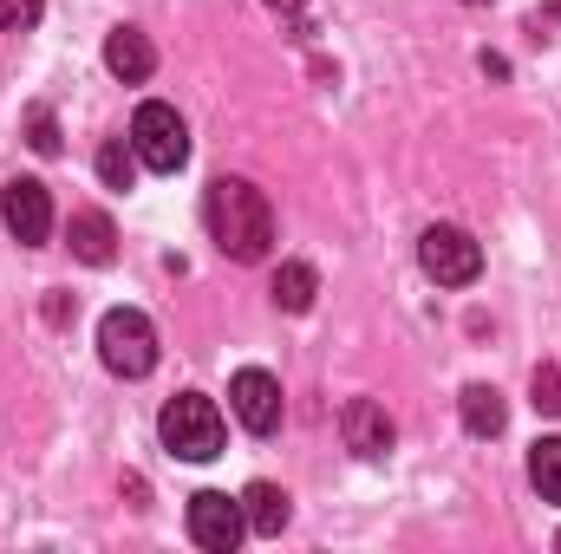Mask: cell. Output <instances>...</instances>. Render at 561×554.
I'll return each mask as SVG.
<instances>
[{"label": "cell", "mask_w": 561, "mask_h": 554, "mask_svg": "<svg viewBox=\"0 0 561 554\" xmlns=\"http://www.w3.org/2000/svg\"><path fill=\"white\" fill-rule=\"evenodd\" d=\"M203 216H209V235L229 262H268L275 249V209L255 183L242 176H216L209 196H203Z\"/></svg>", "instance_id": "obj_1"}, {"label": "cell", "mask_w": 561, "mask_h": 554, "mask_svg": "<svg viewBox=\"0 0 561 554\" xmlns=\"http://www.w3.org/2000/svg\"><path fill=\"white\" fill-rule=\"evenodd\" d=\"M157 437H163V450H170V457H183V463H209V457H222L229 424H222V412H216V399L183 392V399H170V405H163Z\"/></svg>", "instance_id": "obj_2"}, {"label": "cell", "mask_w": 561, "mask_h": 554, "mask_svg": "<svg viewBox=\"0 0 561 554\" xmlns=\"http://www.w3.org/2000/svg\"><path fill=\"white\" fill-rule=\"evenodd\" d=\"M99 359L118 372V379H144L157 366V326L144 320L138 307H112L99 320Z\"/></svg>", "instance_id": "obj_3"}, {"label": "cell", "mask_w": 561, "mask_h": 554, "mask_svg": "<svg viewBox=\"0 0 561 554\" xmlns=\"http://www.w3.org/2000/svg\"><path fill=\"white\" fill-rule=\"evenodd\" d=\"M131 150H138L144 170H157V176H176V170L190 163V131H183L176 105H163V99L138 105V118H131Z\"/></svg>", "instance_id": "obj_4"}, {"label": "cell", "mask_w": 561, "mask_h": 554, "mask_svg": "<svg viewBox=\"0 0 561 554\" xmlns=\"http://www.w3.org/2000/svg\"><path fill=\"white\" fill-rule=\"evenodd\" d=\"M419 262L437 287H470V280L483 275V249L463 229H450V222H431L419 235Z\"/></svg>", "instance_id": "obj_5"}, {"label": "cell", "mask_w": 561, "mask_h": 554, "mask_svg": "<svg viewBox=\"0 0 561 554\" xmlns=\"http://www.w3.org/2000/svg\"><path fill=\"white\" fill-rule=\"evenodd\" d=\"M249 535V516H242V496H222V489H196L190 496V542L209 554H229Z\"/></svg>", "instance_id": "obj_6"}, {"label": "cell", "mask_w": 561, "mask_h": 554, "mask_svg": "<svg viewBox=\"0 0 561 554\" xmlns=\"http://www.w3.org/2000/svg\"><path fill=\"white\" fill-rule=\"evenodd\" d=\"M229 412H236V424L249 437H275L280 430V379L262 372V366H242L229 379Z\"/></svg>", "instance_id": "obj_7"}, {"label": "cell", "mask_w": 561, "mask_h": 554, "mask_svg": "<svg viewBox=\"0 0 561 554\" xmlns=\"http://www.w3.org/2000/svg\"><path fill=\"white\" fill-rule=\"evenodd\" d=\"M0 222H7L13 242L39 249V242L53 235V196H46V183H39V176H13V183L0 189Z\"/></svg>", "instance_id": "obj_8"}, {"label": "cell", "mask_w": 561, "mask_h": 554, "mask_svg": "<svg viewBox=\"0 0 561 554\" xmlns=\"http://www.w3.org/2000/svg\"><path fill=\"white\" fill-rule=\"evenodd\" d=\"M340 430H346V450H353V457H386V450H392V437H399L379 399H346Z\"/></svg>", "instance_id": "obj_9"}, {"label": "cell", "mask_w": 561, "mask_h": 554, "mask_svg": "<svg viewBox=\"0 0 561 554\" xmlns=\"http://www.w3.org/2000/svg\"><path fill=\"white\" fill-rule=\"evenodd\" d=\"M105 66H112V72H118L125 85H144V79L157 72V46L144 39L138 26H118V33L105 39Z\"/></svg>", "instance_id": "obj_10"}, {"label": "cell", "mask_w": 561, "mask_h": 554, "mask_svg": "<svg viewBox=\"0 0 561 554\" xmlns=\"http://www.w3.org/2000/svg\"><path fill=\"white\" fill-rule=\"evenodd\" d=\"M66 235H72V255H79V262H92V268H105V262L118 255V229H112V216H105V209H79Z\"/></svg>", "instance_id": "obj_11"}, {"label": "cell", "mask_w": 561, "mask_h": 554, "mask_svg": "<svg viewBox=\"0 0 561 554\" xmlns=\"http://www.w3.org/2000/svg\"><path fill=\"white\" fill-rule=\"evenodd\" d=\"M457 412H463V430H470V437H496V430L510 424V412H503V392H496V385H463Z\"/></svg>", "instance_id": "obj_12"}, {"label": "cell", "mask_w": 561, "mask_h": 554, "mask_svg": "<svg viewBox=\"0 0 561 554\" xmlns=\"http://www.w3.org/2000/svg\"><path fill=\"white\" fill-rule=\"evenodd\" d=\"M242 516H249L255 535H280L287 529V496H280L275 483H249L242 489Z\"/></svg>", "instance_id": "obj_13"}, {"label": "cell", "mask_w": 561, "mask_h": 554, "mask_svg": "<svg viewBox=\"0 0 561 554\" xmlns=\"http://www.w3.org/2000/svg\"><path fill=\"white\" fill-rule=\"evenodd\" d=\"M313 293H320V275H313L307 262H280L275 268V307L280 313H307Z\"/></svg>", "instance_id": "obj_14"}, {"label": "cell", "mask_w": 561, "mask_h": 554, "mask_svg": "<svg viewBox=\"0 0 561 554\" xmlns=\"http://www.w3.org/2000/svg\"><path fill=\"white\" fill-rule=\"evenodd\" d=\"M99 176H105V189H131L138 183V150H131V138L99 143Z\"/></svg>", "instance_id": "obj_15"}, {"label": "cell", "mask_w": 561, "mask_h": 554, "mask_svg": "<svg viewBox=\"0 0 561 554\" xmlns=\"http://www.w3.org/2000/svg\"><path fill=\"white\" fill-rule=\"evenodd\" d=\"M529 483L542 489V503H561V437H542L529 450Z\"/></svg>", "instance_id": "obj_16"}, {"label": "cell", "mask_w": 561, "mask_h": 554, "mask_svg": "<svg viewBox=\"0 0 561 554\" xmlns=\"http://www.w3.org/2000/svg\"><path fill=\"white\" fill-rule=\"evenodd\" d=\"M529 405L542 417H561V366H536V385H529Z\"/></svg>", "instance_id": "obj_17"}, {"label": "cell", "mask_w": 561, "mask_h": 554, "mask_svg": "<svg viewBox=\"0 0 561 554\" xmlns=\"http://www.w3.org/2000/svg\"><path fill=\"white\" fill-rule=\"evenodd\" d=\"M26 143H33L39 157H59V118H53L46 105H33V112H26Z\"/></svg>", "instance_id": "obj_18"}, {"label": "cell", "mask_w": 561, "mask_h": 554, "mask_svg": "<svg viewBox=\"0 0 561 554\" xmlns=\"http://www.w3.org/2000/svg\"><path fill=\"white\" fill-rule=\"evenodd\" d=\"M39 13H46V0H0V26L7 33H33Z\"/></svg>", "instance_id": "obj_19"}, {"label": "cell", "mask_w": 561, "mask_h": 554, "mask_svg": "<svg viewBox=\"0 0 561 554\" xmlns=\"http://www.w3.org/2000/svg\"><path fill=\"white\" fill-rule=\"evenodd\" d=\"M268 7H275V13H300V7H307V0H268Z\"/></svg>", "instance_id": "obj_20"}, {"label": "cell", "mask_w": 561, "mask_h": 554, "mask_svg": "<svg viewBox=\"0 0 561 554\" xmlns=\"http://www.w3.org/2000/svg\"><path fill=\"white\" fill-rule=\"evenodd\" d=\"M463 7H483V0H463Z\"/></svg>", "instance_id": "obj_21"}]
</instances>
